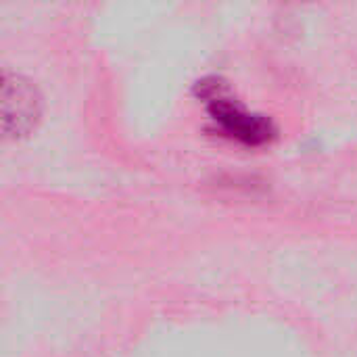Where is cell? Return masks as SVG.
<instances>
[{"instance_id":"1","label":"cell","mask_w":357,"mask_h":357,"mask_svg":"<svg viewBox=\"0 0 357 357\" xmlns=\"http://www.w3.org/2000/svg\"><path fill=\"white\" fill-rule=\"evenodd\" d=\"M201 96L207 102L213 121H218L230 136L247 144H261L274 136V128L268 119L245 111L243 105H238L226 90H222L218 82L213 84L205 82Z\"/></svg>"}]
</instances>
